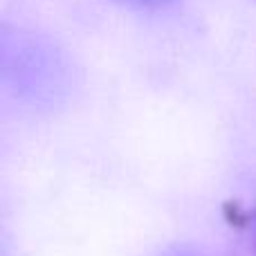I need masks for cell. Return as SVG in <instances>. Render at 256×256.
<instances>
[{"mask_svg":"<svg viewBox=\"0 0 256 256\" xmlns=\"http://www.w3.org/2000/svg\"><path fill=\"white\" fill-rule=\"evenodd\" d=\"M252 245H254V256H256V209L252 216Z\"/></svg>","mask_w":256,"mask_h":256,"instance_id":"cell-1","label":"cell"},{"mask_svg":"<svg viewBox=\"0 0 256 256\" xmlns=\"http://www.w3.org/2000/svg\"><path fill=\"white\" fill-rule=\"evenodd\" d=\"M168 256H200L196 252H176V254H168Z\"/></svg>","mask_w":256,"mask_h":256,"instance_id":"cell-2","label":"cell"}]
</instances>
